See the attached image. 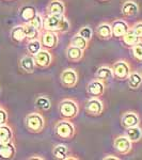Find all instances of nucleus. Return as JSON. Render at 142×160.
<instances>
[{"instance_id":"obj_14","label":"nucleus","mask_w":142,"mask_h":160,"mask_svg":"<svg viewBox=\"0 0 142 160\" xmlns=\"http://www.w3.org/2000/svg\"><path fill=\"white\" fill-rule=\"evenodd\" d=\"M15 154V148L11 142L0 143V157L3 159L12 158Z\"/></svg>"},{"instance_id":"obj_10","label":"nucleus","mask_w":142,"mask_h":160,"mask_svg":"<svg viewBox=\"0 0 142 160\" xmlns=\"http://www.w3.org/2000/svg\"><path fill=\"white\" fill-rule=\"evenodd\" d=\"M111 30H112V34L115 38H122L129 30V28H128V25L124 20H117V22H114L112 24Z\"/></svg>"},{"instance_id":"obj_31","label":"nucleus","mask_w":142,"mask_h":160,"mask_svg":"<svg viewBox=\"0 0 142 160\" xmlns=\"http://www.w3.org/2000/svg\"><path fill=\"white\" fill-rule=\"evenodd\" d=\"M38 108L42 110H48L50 108V100L47 98V97H38L37 99V102H35Z\"/></svg>"},{"instance_id":"obj_2","label":"nucleus","mask_w":142,"mask_h":160,"mask_svg":"<svg viewBox=\"0 0 142 160\" xmlns=\"http://www.w3.org/2000/svg\"><path fill=\"white\" fill-rule=\"evenodd\" d=\"M59 112L63 118H75L78 113V107L76 102L71 99H65L60 102L59 105Z\"/></svg>"},{"instance_id":"obj_33","label":"nucleus","mask_w":142,"mask_h":160,"mask_svg":"<svg viewBox=\"0 0 142 160\" xmlns=\"http://www.w3.org/2000/svg\"><path fill=\"white\" fill-rule=\"evenodd\" d=\"M133 55L136 59L142 61V43L138 42L133 46Z\"/></svg>"},{"instance_id":"obj_3","label":"nucleus","mask_w":142,"mask_h":160,"mask_svg":"<svg viewBox=\"0 0 142 160\" xmlns=\"http://www.w3.org/2000/svg\"><path fill=\"white\" fill-rule=\"evenodd\" d=\"M56 133L62 139H69L74 136L75 128L68 121H60L56 125Z\"/></svg>"},{"instance_id":"obj_21","label":"nucleus","mask_w":142,"mask_h":160,"mask_svg":"<svg viewBox=\"0 0 142 160\" xmlns=\"http://www.w3.org/2000/svg\"><path fill=\"white\" fill-rule=\"evenodd\" d=\"M122 38H123V42L127 46H131V47L139 42V38L136 35V33L134 32V30H128Z\"/></svg>"},{"instance_id":"obj_36","label":"nucleus","mask_w":142,"mask_h":160,"mask_svg":"<svg viewBox=\"0 0 142 160\" xmlns=\"http://www.w3.org/2000/svg\"><path fill=\"white\" fill-rule=\"evenodd\" d=\"M7 121V113L4 110L0 109V125H3Z\"/></svg>"},{"instance_id":"obj_29","label":"nucleus","mask_w":142,"mask_h":160,"mask_svg":"<svg viewBox=\"0 0 142 160\" xmlns=\"http://www.w3.org/2000/svg\"><path fill=\"white\" fill-rule=\"evenodd\" d=\"M53 155L58 159H65L68 157V148L65 145H57L53 148Z\"/></svg>"},{"instance_id":"obj_9","label":"nucleus","mask_w":142,"mask_h":160,"mask_svg":"<svg viewBox=\"0 0 142 160\" xmlns=\"http://www.w3.org/2000/svg\"><path fill=\"white\" fill-rule=\"evenodd\" d=\"M57 43H58V37L53 32H50V31L44 33L42 38H41V44H42V46H44L45 48H48V49L55 47Z\"/></svg>"},{"instance_id":"obj_17","label":"nucleus","mask_w":142,"mask_h":160,"mask_svg":"<svg viewBox=\"0 0 142 160\" xmlns=\"http://www.w3.org/2000/svg\"><path fill=\"white\" fill-rule=\"evenodd\" d=\"M122 13L125 16H135L138 13V6L134 1H127L122 7Z\"/></svg>"},{"instance_id":"obj_32","label":"nucleus","mask_w":142,"mask_h":160,"mask_svg":"<svg viewBox=\"0 0 142 160\" xmlns=\"http://www.w3.org/2000/svg\"><path fill=\"white\" fill-rule=\"evenodd\" d=\"M28 24H30L31 26H33V27L35 28V29L38 30H41L43 28V19H42V16L41 15L37 14L34 17H33L32 19L30 20Z\"/></svg>"},{"instance_id":"obj_27","label":"nucleus","mask_w":142,"mask_h":160,"mask_svg":"<svg viewBox=\"0 0 142 160\" xmlns=\"http://www.w3.org/2000/svg\"><path fill=\"white\" fill-rule=\"evenodd\" d=\"M71 44L73 46H76V47L80 48V49L84 50L87 48V45H88V41L86 40V38H84L81 37V35L77 34L75 35V37L72 38L71 41Z\"/></svg>"},{"instance_id":"obj_26","label":"nucleus","mask_w":142,"mask_h":160,"mask_svg":"<svg viewBox=\"0 0 142 160\" xmlns=\"http://www.w3.org/2000/svg\"><path fill=\"white\" fill-rule=\"evenodd\" d=\"M97 33L102 38H109L112 35V30H111V26L107 25V24H103L100 25L97 29Z\"/></svg>"},{"instance_id":"obj_15","label":"nucleus","mask_w":142,"mask_h":160,"mask_svg":"<svg viewBox=\"0 0 142 160\" xmlns=\"http://www.w3.org/2000/svg\"><path fill=\"white\" fill-rule=\"evenodd\" d=\"M65 7L62 3L60 0H53L48 6V12L49 14H55V15H63Z\"/></svg>"},{"instance_id":"obj_24","label":"nucleus","mask_w":142,"mask_h":160,"mask_svg":"<svg viewBox=\"0 0 142 160\" xmlns=\"http://www.w3.org/2000/svg\"><path fill=\"white\" fill-rule=\"evenodd\" d=\"M11 35H12V38L15 41V42H22V41H24L26 38L24 27H22V26L15 27L14 29L12 30Z\"/></svg>"},{"instance_id":"obj_18","label":"nucleus","mask_w":142,"mask_h":160,"mask_svg":"<svg viewBox=\"0 0 142 160\" xmlns=\"http://www.w3.org/2000/svg\"><path fill=\"white\" fill-rule=\"evenodd\" d=\"M20 65L24 71H26L27 73H32L34 71V66H35V62L34 58L30 56H26L20 60Z\"/></svg>"},{"instance_id":"obj_37","label":"nucleus","mask_w":142,"mask_h":160,"mask_svg":"<svg viewBox=\"0 0 142 160\" xmlns=\"http://www.w3.org/2000/svg\"><path fill=\"white\" fill-rule=\"evenodd\" d=\"M104 160H119V158L117 156H112V155H110V156L105 157Z\"/></svg>"},{"instance_id":"obj_4","label":"nucleus","mask_w":142,"mask_h":160,"mask_svg":"<svg viewBox=\"0 0 142 160\" xmlns=\"http://www.w3.org/2000/svg\"><path fill=\"white\" fill-rule=\"evenodd\" d=\"M26 125L33 132H38L44 127V120L38 113H31L26 118Z\"/></svg>"},{"instance_id":"obj_6","label":"nucleus","mask_w":142,"mask_h":160,"mask_svg":"<svg viewBox=\"0 0 142 160\" xmlns=\"http://www.w3.org/2000/svg\"><path fill=\"white\" fill-rule=\"evenodd\" d=\"M113 146L117 149L119 153L121 154H126L130 151L131 148V141L127 138L126 136L123 137H119L114 140V143H113Z\"/></svg>"},{"instance_id":"obj_34","label":"nucleus","mask_w":142,"mask_h":160,"mask_svg":"<svg viewBox=\"0 0 142 160\" xmlns=\"http://www.w3.org/2000/svg\"><path fill=\"white\" fill-rule=\"evenodd\" d=\"M79 35H81L84 38H86L87 41H90L92 38V30L89 27H84L82 29L79 31Z\"/></svg>"},{"instance_id":"obj_8","label":"nucleus","mask_w":142,"mask_h":160,"mask_svg":"<svg viewBox=\"0 0 142 160\" xmlns=\"http://www.w3.org/2000/svg\"><path fill=\"white\" fill-rule=\"evenodd\" d=\"M33 58H34L35 65L40 68H46L51 63V55L47 50H40Z\"/></svg>"},{"instance_id":"obj_25","label":"nucleus","mask_w":142,"mask_h":160,"mask_svg":"<svg viewBox=\"0 0 142 160\" xmlns=\"http://www.w3.org/2000/svg\"><path fill=\"white\" fill-rule=\"evenodd\" d=\"M24 31H25V35L28 40L32 41V40H37L38 35V30L35 29L33 26H31L30 24H27L24 26Z\"/></svg>"},{"instance_id":"obj_22","label":"nucleus","mask_w":142,"mask_h":160,"mask_svg":"<svg viewBox=\"0 0 142 160\" xmlns=\"http://www.w3.org/2000/svg\"><path fill=\"white\" fill-rule=\"evenodd\" d=\"M127 79H128V86H129L131 89H137V88L140 87L142 83V76L138 73L129 74Z\"/></svg>"},{"instance_id":"obj_13","label":"nucleus","mask_w":142,"mask_h":160,"mask_svg":"<svg viewBox=\"0 0 142 160\" xmlns=\"http://www.w3.org/2000/svg\"><path fill=\"white\" fill-rule=\"evenodd\" d=\"M122 124L124 127H134V126H138L139 124V118L135 112H127L123 115L122 118Z\"/></svg>"},{"instance_id":"obj_5","label":"nucleus","mask_w":142,"mask_h":160,"mask_svg":"<svg viewBox=\"0 0 142 160\" xmlns=\"http://www.w3.org/2000/svg\"><path fill=\"white\" fill-rule=\"evenodd\" d=\"M112 73L118 79H127L130 74L129 65L125 61H118L113 65Z\"/></svg>"},{"instance_id":"obj_1","label":"nucleus","mask_w":142,"mask_h":160,"mask_svg":"<svg viewBox=\"0 0 142 160\" xmlns=\"http://www.w3.org/2000/svg\"><path fill=\"white\" fill-rule=\"evenodd\" d=\"M43 27L50 32H65L69 29V24L63 15L50 14L44 20Z\"/></svg>"},{"instance_id":"obj_11","label":"nucleus","mask_w":142,"mask_h":160,"mask_svg":"<svg viewBox=\"0 0 142 160\" xmlns=\"http://www.w3.org/2000/svg\"><path fill=\"white\" fill-rule=\"evenodd\" d=\"M86 110L88 113L93 115H99L103 111V104L102 102L96 98H92L87 102Z\"/></svg>"},{"instance_id":"obj_35","label":"nucleus","mask_w":142,"mask_h":160,"mask_svg":"<svg viewBox=\"0 0 142 160\" xmlns=\"http://www.w3.org/2000/svg\"><path fill=\"white\" fill-rule=\"evenodd\" d=\"M134 32H135L137 37L139 38V40L142 38V22H139V24H137L135 27H134Z\"/></svg>"},{"instance_id":"obj_23","label":"nucleus","mask_w":142,"mask_h":160,"mask_svg":"<svg viewBox=\"0 0 142 160\" xmlns=\"http://www.w3.org/2000/svg\"><path fill=\"white\" fill-rule=\"evenodd\" d=\"M12 131L8 126H0V143H8L11 141Z\"/></svg>"},{"instance_id":"obj_19","label":"nucleus","mask_w":142,"mask_h":160,"mask_svg":"<svg viewBox=\"0 0 142 160\" xmlns=\"http://www.w3.org/2000/svg\"><path fill=\"white\" fill-rule=\"evenodd\" d=\"M35 15H37V10H35V8H33L31 6H26L20 10V17H22L25 22H29Z\"/></svg>"},{"instance_id":"obj_30","label":"nucleus","mask_w":142,"mask_h":160,"mask_svg":"<svg viewBox=\"0 0 142 160\" xmlns=\"http://www.w3.org/2000/svg\"><path fill=\"white\" fill-rule=\"evenodd\" d=\"M41 46H42V44H41L40 41L32 40L29 44H28L27 48H28V51H29L31 55L34 56V55H37L38 51L41 50Z\"/></svg>"},{"instance_id":"obj_12","label":"nucleus","mask_w":142,"mask_h":160,"mask_svg":"<svg viewBox=\"0 0 142 160\" xmlns=\"http://www.w3.org/2000/svg\"><path fill=\"white\" fill-rule=\"evenodd\" d=\"M104 84L99 80H94V81H91L88 84V92L92 96H99L104 93Z\"/></svg>"},{"instance_id":"obj_20","label":"nucleus","mask_w":142,"mask_h":160,"mask_svg":"<svg viewBox=\"0 0 142 160\" xmlns=\"http://www.w3.org/2000/svg\"><path fill=\"white\" fill-rule=\"evenodd\" d=\"M126 137L129 139L130 141L137 142L141 139L142 137V130L138 126H134V127H128L126 129Z\"/></svg>"},{"instance_id":"obj_28","label":"nucleus","mask_w":142,"mask_h":160,"mask_svg":"<svg viewBox=\"0 0 142 160\" xmlns=\"http://www.w3.org/2000/svg\"><path fill=\"white\" fill-rule=\"evenodd\" d=\"M112 75H113L112 69L107 68V66H103V68H99V71H97V73H96L97 78L100 80H106V79L111 78Z\"/></svg>"},{"instance_id":"obj_7","label":"nucleus","mask_w":142,"mask_h":160,"mask_svg":"<svg viewBox=\"0 0 142 160\" xmlns=\"http://www.w3.org/2000/svg\"><path fill=\"white\" fill-rule=\"evenodd\" d=\"M61 82L63 86L72 88L76 84L77 82V74L74 69L68 68L65 69L63 73L61 74Z\"/></svg>"},{"instance_id":"obj_16","label":"nucleus","mask_w":142,"mask_h":160,"mask_svg":"<svg viewBox=\"0 0 142 160\" xmlns=\"http://www.w3.org/2000/svg\"><path fill=\"white\" fill-rule=\"evenodd\" d=\"M82 51L84 50L80 49V48L71 45L68 48V50H66V56H68V58L72 61H79L82 58V56H84Z\"/></svg>"}]
</instances>
